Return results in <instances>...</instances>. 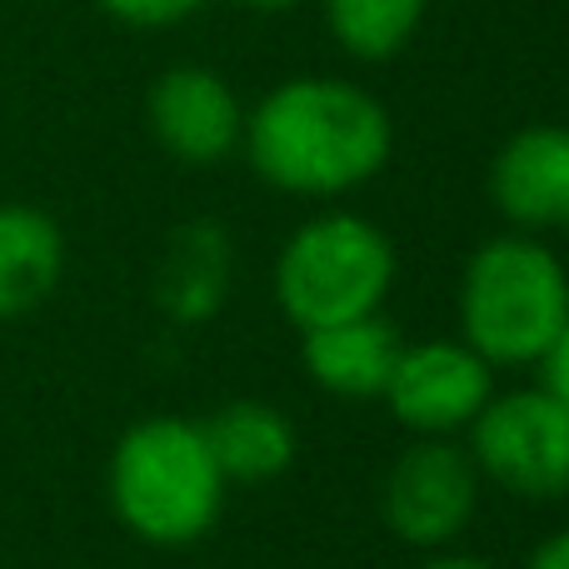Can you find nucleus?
I'll return each mask as SVG.
<instances>
[{
  "label": "nucleus",
  "instance_id": "nucleus-1",
  "mask_svg": "<svg viewBox=\"0 0 569 569\" xmlns=\"http://www.w3.org/2000/svg\"><path fill=\"white\" fill-rule=\"evenodd\" d=\"M240 150L270 190L335 200L370 186L390 166L395 120L380 96L355 80L295 76L246 110Z\"/></svg>",
  "mask_w": 569,
  "mask_h": 569
},
{
  "label": "nucleus",
  "instance_id": "nucleus-2",
  "mask_svg": "<svg viewBox=\"0 0 569 569\" xmlns=\"http://www.w3.org/2000/svg\"><path fill=\"white\" fill-rule=\"evenodd\" d=\"M116 520L156 550H186L216 530L226 510V475L206 445L200 420L150 415L116 440L106 465Z\"/></svg>",
  "mask_w": 569,
  "mask_h": 569
},
{
  "label": "nucleus",
  "instance_id": "nucleus-3",
  "mask_svg": "<svg viewBox=\"0 0 569 569\" xmlns=\"http://www.w3.org/2000/svg\"><path fill=\"white\" fill-rule=\"evenodd\" d=\"M460 340L495 370H525L550 355L569 325V270L540 236H490L465 260Z\"/></svg>",
  "mask_w": 569,
  "mask_h": 569
},
{
  "label": "nucleus",
  "instance_id": "nucleus-4",
  "mask_svg": "<svg viewBox=\"0 0 569 569\" xmlns=\"http://www.w3.org/2000/svg\"><path fill=\"white\" fill-rule=\"evenodd\" d=\"M395 246L375 220L355 210H325L290 230L276 256V305L295 330L380 315L395 290Z\"/></svg>",
  "mask_w": 569,
  "mask_h": 569
},
{
  "label": "nucleus",
  "instance_id": "nucleus-5",
  "mask_svg": "<svg viewBox=\"0 0 569 569\" xmlns=\"http://www.w3.org/2000/svg\"><path fill=\"white\" fill-rule=\"evenodd\" d=\"M470 460L480 480L515 500H565L569 495V405L545 385L495 390L470 425Z\"/></svg>",
  "mask_w": 569,
  "mask_h": 569
},
{
  "label": "nucleus",
  "instance_id": "nucleus-6",
  "mask_svg": "<svg viewBox=\"0 0 569 569\" xmlns=\"http://www.w3.org/2000/svg\"><path fill=\"white\" fill-rule=\"evenodd\" d=\"M480 470L460 440H410L380 480V520L415 550H445L480 510Z\"/></svg>",
  "mask_w": 569,
  "mask_h": 569
},
{
  "label": "nucleus",
  "instance_id": "nucleus-7",
  "mask_svg": "<svg viewBox=\"0 0 569 569\" xmlns=\"http://www.w3.org/2000/svg\"><path fill=\"white\" fill-rule=\"evenodd\" d=\"M380 400L415 440H460L495 400V365L475 355L460 335L405 345Z\"/></svg>",
  "mask_w": 569,
  "mask_h": 569
},
{
  "label": "nucleus",
  "instance_id": "nucleus-8",
  "mask_svg": "<svg viewBox=\"0 0 569 569\" xmlns=\"http://www.w3.org/2000/svg\"><path fill=\"white\" fill-rule=\"evenodd\" d=\"M146 120L156 146L180 166H220L246 136V106L236 86L210 66H170L150 86Z\"/></svg>",
  "mask_w": 569,
  "mask_h": 569
},
{
  "label": "nucleus",
  "instance_id": "nucleus-9",
  "mask_svg": "<svg viewBox=\"0 0 569 569\" xmlns=\"http://www.w3.org/2000/svg\"><path fill=\"white\" fill-rule=\"evenodd\" d=\"M490 200L510 220V230L525 236L569 230V130H515L490 160Z\"/></svg>",
  "mask_w": 569,
  "mask_h": 569
},
{
  "label": "nucleus",
  "instance_id": "nucleus-10",
  "mask_svg": "<svg viewBox=\"0 0 569 569\" xmlns=\"http://www.w3.org/2000/svg\"><path fill=\"white\" fill-rule=\"evenodd\" d=\"M405 340L385 315L320 325L300 335V365L325 395L335 400H380Z\"/></svg>",
  "mask_w": 569,
  "mask_h": 569
},
{
  "label": "nucleus",
  "instance_id": "nucleus-11",
  "mask_svg": "<svg viewBox=\"0 0 569 569\" xmlns=\"http://www.w3.org/2000/svg\"><path fill=\"white\" fill-rule=\"evenodd\" d=\"M226 485H270L300 455L295 420L270 400H230L210 420H200Z\"/></svg>",
  "mask_w": 569,
  "mask_h": 569
},
{
  "label": "nucleus",
  "instance_id": "nucleus-12",
  "mask_svg": "<svg viewBox=\"0 0 569 569\" xmlns=\"http://www.w3.org/2000/svg\"><path fill=\"white\" fill-rule=\"evenodd\" d=\"M66 276V236L56 216L26 200L0 206V320L40 310Z\"/></svg>",
  "mask_w": 569,
  "mask_h": 569
},
{
  "label": "nucleus",
  "instance_id": "nucleus-13",
  "mask_svg": "<svg viewBox=\"0 0 569 569\" xmlns=\"http://www.w3.org/2000/svg\"><path fill=\"white\" fill-rule=\"evenodd\" d=\"M230 290V240L216 226H186L170 240L156 300L176 325H206Z\"/></svg>",
  "mask_w": 569,
  "mask_h": 569
},
{
  "label": "nucleus",
  "instance_id": "nucleus-14",
  "mask_svg": "<svg viewBox=\"0 0 569 569\" xmlns=\"http://www.w3.org/2000/svg\"><path fill=\"white\" fill-rule=\"evenodd\" d=\"M335 46L355 60H395L430 10V0H320Z\"/></svg>",
  "mask_w": 569,
  "mask_h": 569
},
{
  "label": "nucleus",
  "instance_id": "nucleus-15",
  "mask_svg": "<svg viewBox=\"0 0 569 569\" xmlns=\"http://www.w3.org/2000/svg\"><path fill=\"white\" fill-rule=\"evenodd\" d=\"M96 6L130 30H166V26L190 20L200 6H210V0H96Z\"/></svg>",
  "mask_w": 569,
  "mask_h": 569
},
{
  "label": "nucleus",
  "instance_id": "nucleus-16",
  "mask_svg": "<svg viewBox=\"0 0 569 569\" xmlns=\"http://www.w3.org/2000/svg\"><path fill=\"white\" fill-rule=\"evenodd\" d=\"M540 370H545V380H540L545 390H555L569 405V325L560 330V340L550 345V355L540 360Z\"/></svg>",
  "mask_w": 569,
  "mask_h": 569
},
{
  "label": "nucleus",
  "instance_id": "nucleus-17",
  "mask_svg": "<svg viewBox=\"0 0 569 569\" xmlns=\"http://www.w3.org/2000/svg\"><path fill=\"white\" fill-rule=\"evenodd\" d=\"M525 569H569V525L555 530V535H545V540L530 550Z\"/></svg>",
  "mask_w": 569,
  "mask_h": 569
},
{
  "label": "nucleus",
  "instance_id": "nucleus-18",
  "mask_svg": "<svg viewBox=\"0 0 569 569\" xmlns=\"http://www.w3.org/2000/svg\"><path fill=\"white\" fill-rule=\"evenodd\" d=\"M420 569H495V565L480 560V555H435V560H425Z\"/></svg>",
  "mask_w": 569,
  "mask_h": 569
},
{
  "label": "nucleus",
  "instance_id": "nucleus-19",
  "mask_svg": "<svg viewBox=\"0 0 569 569\" xmlns=\"http://www.w3.org/2000/svg\"><path fill=\"white\" fill-rule=\"evenodd\" d=\"M236 6H246V10H260V16H280V10L300 6V0H236Z\"/></svg>",
  "mask_w": 569,
  "mask_h": 569
}]
</instances>
